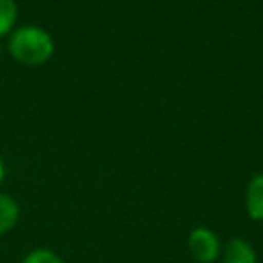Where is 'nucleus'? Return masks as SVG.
Here are the masks:
<instances>
[{
  "label": "nucleus",
  "instance_id": "1",
  "mask_svg": "<svg viewBox=\"0 0 263 263\" xmlns=\"http://www.w3.org/2000/svg\"><path fill=\"white\" fill-rule=\"evenodd\" d=\"M53 49H55L53 37L37 25L18 27L8 35L10 55L18 64L29 66V68H37V66L47 64L53 55Z\"/></svg>",
  "mask_w": 263,
  "mask_h": 263
},
{
  "label": "nucleus",
  "instance_id": "2",
  "mask_svg": "<svg viewBox=\"0 0 263 263\" xmlns=\"http://www.w3.org/2000/svg\"><path fill=\"white\" fill-rule=\"evenodd\" d=\"M187 249L197 263H216L222 253V240L212 228L195 226L187 236Z\"/></svg>",
  "mask_w": 263,
  "mask_h": 263
},
{
  "label": "nucleus",
  "instance_id": "3",
  "mask_svg": "<svg viewBox=\"0 0 263 263\" xmlns=\"http://www.w3.org/2000/svg\"><path fill=\"white\" fill-rule=\"evenodd\" d=\"M222 263H257V249L242 236H232L222 245Z\"/></svg>",
  "mask_w": 263,
  "mask_h": 263
},
{
  "label": "nucleus",
  "instance_id": "4",
  "mask_svg": "<svg viewBox=\"0 0 263 263\" xmlns=\"http://www.w3.org/2000/svg\"><path fill=\"white\" fill-rule=\"evenodd\" d=\"M245 210L253 222L263 224V173H255L245 191Z\"/></svg>",
  "mask_w": 263,
  "mask_h": 263
},
{
  "label": "nucleus",
  "instance_id": "5",
  "mask_svg": "<svg viewBox=\"0 0 263 263\" xmlns=\"http://www.w3.org/2000/svg\"><path fill=\"white\" fill-rule=\"evenodd\" d=\"M21 218V208L18 201L8 195V193H0V236L8 234Z\"/></svg>",
  "mask_w": 263,
  "mask_h": 263
},
{
  "label": "nucleus",
  "instance_id": "6",
  "mask_svg": "<svg viewBox=\"0 0 263 263\" xmlns=\"http://www.w3.org/2000/svg\"><path fill=\"white\" fill-rule=\"evenodd\" d=\"M16 14H18V8L14 0H0V39L14 31Z\"/></svg>",
  "mask_w": 263,
  "mask_h": 263
},
{
  "label": "nucleus",
  "instance_id": "7",
  "mask_svg": "<svg viewBox=\"0 0 263 263\" xmlns=\"http://www.w3.org/2000/svg\"><path fill=\"white\" fill-rule=\"evenodd\" d=\"M21 263H64V259L53 251V249H47V247H37V249H31Z\"/></svg>",
  "mask_w": 263,
  "mask_h": 263
},
{
  "label": "nucleus",
  "instance_id": "8",
  "mask_svg": "<svg viewBox=\"0 0 263 263\" xmlns=\"http://www.w3.org/2000/svg\"><path fill=\"white\" fill-rule=\"evenodd\" d=\"M4 177H6V164H4V160L0 156V185L4 183Z\"/></svg>",
  "mask_w": 263,
  "mask_h": 263
},
{
  "label": "nucleus",
  "instance_id": "9",
  "mask_svg": "<svg viewBox=\"0 0 263 263\" xmlns=\"http://www.w3.org/2000/svg\"><path fill=\"white\" fill-rule=\"evenodd\" d=\"M0 55H2V47H0Z\"/></svg>",
  "mask_w": 263,
  "mask_h": 263
}]
</instances>
